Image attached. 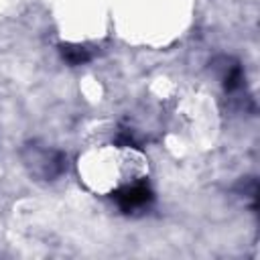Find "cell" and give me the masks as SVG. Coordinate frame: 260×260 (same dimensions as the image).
I'll list each match as a JSON object with an SVG mask.
<instances>
[{
    "label": "cell",
    "mask_w": 260,
    "mask_h": 260,
    "mask_svg": "<svg viewBox=\"0 0 260 260\" xmlns=\"http://www.w3.org/2000/svg\"><path fill=\"white\" fill-rule=\"evenodd\" d=\"M110 197L114 199V203L122 213H134V211L146 209L154 201V193L146 179L134 181L130 185H122L116 191H112Z\"/></svg>",
    "instance_id": "1"
},
{
    "label": "cell",
    "mask_w": 260,
    "mask_h": 260,
    "mask_svg": "<svg viewBox=\"0 0 260 260\" xmlns=\"http://www.w3.org/2000/svg\"><path fill=\"white\" fill-rule=\"evenodd\" d=\"M65 154L59 150H37L30 156V167L35 173H39L45 179H55L57 175H61L65 171Z\"/></svg>",
    "instance_id": "2"
},
{
    "label": "cell",
    "mask_w": 260,
    "mask_h": 260,
    "mask_svg": "<svg viewBox=\"0 0 260 260\" xmlns=\"http://www.w3.org/2000/svg\"><path fill=\"white\" fill-rule=\"evenodd\" d=\"M223 65H221V83H223V89L225 91H236L242 81H244V73H242V67L238 61L230 59V57H221Z\"/></svg>",
    "instance_id": "3"
},
{
    "label": "cell",
    "mask_w": 260,
    "mask_h": 260,
    "mask_svg": "<svg viewBox=\"0 0 260 260\" xmlns=\"http://www.w3.org/2000/svg\"><path fill=\"white\" fill-rule=\"evenodd\" d=\"M61 57L69 63V65H83L91 59V53L85 45H73V43H65L59 47Z\"/></svg>",
    "instance_id": "4"
}]
</instances>
